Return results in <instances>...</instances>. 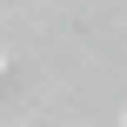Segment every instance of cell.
<instances>
[{"mask_svg": "<svg viewBox=\"0 0 127 127\" xmlns=\"http://www.w3.org/2000/svg\"><path fill=\"white\" fill-rule=\"evenodd\" d=\"M121 127H127V114H121Z\"/></svg>", "mask_w": 127, "mask_h": 127, "instance_id": "2", "label": "cell"}, {"mask_svg": "<svg viewBox=\"0 0 127 127\" xmlns=\"http://www.w3.org/2000/svg\"><path fill=\"white\" fill-rule=\"evenodd\" d=\"M0 74H7V47H0Z\"/></svg>", "mask_w": 127, "mask_h": 127, "instance_id": "1", "label": "cell"}]
</instances>
